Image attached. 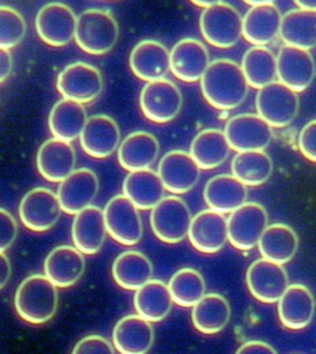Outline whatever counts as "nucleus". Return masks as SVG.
Listing matches in <instances>:
<instances>
[{
  "mask_svg": "<svg viewBox=\"0 0 316 354\" xmlns=\"http://www.w3.org/2000/svg\"><path fill=\"white\" fill-rule=\"evenodd\" d=\"M201 86L207 103L219 110L240 106L246 100L250 89L241 66L227 58L210 63L201 80Z\"/></svg>",
  "mask_w": 316,
  "mask_h": 354,
  "instance_id": "nucleus-1",
  "label": "nucleus"
},
{
  "mask_svg": "<svg viewBox=\"0 0 316 354\" xmlns=\"http://www.w3.org/2000/svg\"><path fill=\"white\" fill-rule=\"evenodd\" d=\"M58 306L57 286L46 275H30L15 294V308L23 320L42 325L51 320Z\"/></svg>",
  "mask_w": 316,
  "mask_h": 354,
  "instance_id": "nucleus-2",
  "label": "nucleus"
},
{
  "mask_svg": "<svg viewBox=\"0 0 316 354\" xmlns=\"http://www.w3.org/2000/svg\"><path fill=\"white\" fill-rule=\"evenodd\" d=\"M115 17L104 9H86L77 19L75 40L83 51L102 56L115 47L119 39Z\"/></svg>",
  "mask_w": 316,
  "mask_h": 354,
  "instance_id": "nucleus-3",
  "label": "nucleus"
},
{
  "mask_svg": "<svg viewBox=\"0 0 316 354\" xmlns=\"http://www.w3.org/2000/svg\"><path fill=\"white\" fill-rule=\"evenodd\" d=\"M199 25L204 39L218 48L235 46L243 32L241 14L224 1H214L213 6L204 9Z\"/></svg>",
  "mask_w": 316,
  "mask_h": 354,
  "instance_id": "nucleus-4",
  "label": "nucleus"
},
{
  "mask_svg": "<svg viewBox=\"0 0 316 354\" xmlns=\"http://www.w3.org/2000/svg\"><path fill=\"white\" fill-rule=\"evenodd\" d=\"M193 216L189 206L177 195L165 196L151 212V229L165 243H179L189 234Z\"/></svg>",
  "mask_w": 316,
  "mask_h": 354,
  "instance_id": "nucleus-5",
  "label": "nucleus"
},
{
  "mask_svg": "<svg viewBox=\"0 0 316 354\" xmlns=\"http://www.w3.org/2000/svg\"><path fill=\"white\" fill-rule=\"evenodd\" d=\"M108 234L124 246H135L144 236L138 209L125 195L113 196L104 209Z\"/></svg>",
  "mask_w": 316,
  "mask_h": 354,
  "instance_id": "nucleus-6",
  "label": "nucleus"
},
{
  "mask_svg": "<svg viewBox=\"0 0 316 354\" xmlns=\"http://www.w3.org/2000/svg\"><path fill=\"white\" fill-rule=\"evenodd\" d=\"M256 109L257 115L272 127H286L298 115L299 97L298 93L276 80L259 89Z\"/></svg>",
  "mask_w": 316,
  "mask_h": 354,
  "instance_id": "nucleus-7",
  "label": "nucleus"
},
{
  "mask_svg": "<svg viewBox=\"0 0 316 354\" xmlns=\"http://www.w3.org/2000/svg\"><path fill=\"white\" fill-rule=\"evenodd\" d=\"M183 106V95L172 80L150 82L140 94L142 114L156 124H166L178 116Z\"/></svg>",
  "mask_w": 316,
  "mask_h": 354,
  "instance_id": "nucleus-8",
  "label": "nucleus"
},
{
  "mask_svg": "<svg viewBox=\"0 0 316 354\" xmlns=\"http://www.w3.org/2000/svg\"><path fill=\"white\" fill-rule=\"evenodd\" d=\"M56 86L64 99L84 105L92 103L103 93L104 78L102 72L92 64L75 62L58 75Z\"/></svg>",
  "mask_w": 316,
  "mask_h": 354,
  "instance_id": "nucleus-9",
  "label": "nucleus"
},
{
  "mask_svg": "<svg viewBox=\"0 0 316 354\" xmlns=\"http://www.w3.org/2000/svg\"><path fill=\"white\" fill-rule=\"evenodd\" d=\"M268 227V214L259 203H246L236 209L227 218L229 242L232 246L250 251L259 246V240Z\"/></svg>",
  "mask_w": 316,
  "mask_h": 354,
  "instance_id": "nucleus-10",
  "label": "nucleus"
},
{
  "mask_svg": "<svg viewBox=\"0 0 316 354\" xmlns=\"http://www.w3.org/2000/svg\"><path fill=\"white\" fill-rule=\"evenodd\" d=\"M225 136L237 152L263 151L273 138V127L259 115L239 114L225 125Z\"/></svg>",
  "mask_w": 316,
  "mask_h": 354,
  "instance_id": "nucleus-11",
  "label": "nucleus"
},
{
  "mask_svg": "<svg viewBox=\"0 0 316 354\" xmlns=\"http://www.w3.org/2000/svg\"><path fill=\"white\" fill-rule=\"evenodd\" d=\"M62 207L56 193L51 189L35 188L20 201L19 215L21 223L35 232L52 229L61 217Z\"/></svg>",
  "mask_w": 316,
  "mask_h": 354,
  "instance_id": "nucleus-12",
  "label": "nucleus"
},
{
  "mask_svg": "<svg viewBox=\"0 0 316 354\" xmlns=\"http://www.w3.org/2000/svg\"><path fill=\"white\" fill-rule=\"evenodd\" d=\"M75 12L62 3H50L41 8L35 26L41 40L52 47H64L75 39L77 29Z\"/></svg>",
  "mask_w": 316,
  "mask_h": 354,
  "instance_id": "nucleus-13",
  "label": "nucleus"
},
{
  "mask_svg": "<svg viewBox=\"0 0 316 354\" xmlns=\"http://www.w3.org/2000/svg\"><path fill=\"white\" fill-rule=\"evenodd\" d=\"M246 283L248 290L259 301L276 304L287 290L289 278L282 264L262 258L248 267Z\"/></svg>",
  "mask_w": 316,
  "mask_h": 354,
  "instance_id": "nucleus-14",
  "label": "nucleus"
},
{
  "mask_svg": "<svg viewBox=\"0 0 316 354\" xmlns=\"http://www.w3.org/2000/svg\"><path fill=\"white\" fill-rule=\"evenodd\" d=\"M315 75V59L310 51L287 45L281 47L277 55V77L281 83L295 93L304 92Z\"/></svg>",
  "mask_w": 316,
  "mask_h": 354,
  "instance_id": "nucleus-15",
  "label": "nucleus"
},
{
  "mask_svg": "<svg viewBox=\"0 0 316 354\" xmlns=\"http://www.w3.org/2000/svg\"><path fill=\"white\" fill-rule=\"evenodd\" d=\"M158 176L165 188L172 194H185L201 179V167L192 154L174 149L162 157L158 163Z\"/></svg>",
  "mask_w": 316,
  "mask_h": 354,
  "instance_id": "nucleus-16",
  "label": "nucleus"
},
{
  "mask_svg": "<svg viewBox=\"0 0 316 354\" xmlns=\"http://www.w3.org/2000/svg\"><path fill=\"white\" fill-rule=\"evenodd\" d=\"M243 17V37L254 46L267 47L279 36L283 15L273 1H248Z\"/></svg>",
  "mask_w": 316,
  "mask_h": 354,
  "instance_id": "nucleus-17",
  "label": "nucleus"
},
{
  "mask_svg": "<svg viewBox=\"0 0 316 354\" xmlns=\"http://www.w3.org/2000/svg\"><path fill=\"white\" fill-rule=\"evenodd\" d=\"M98 193V176L89 168H80L59 183L57 196L62 212L75 216L92 206Z\"/></svg>",
  "mask_w": 316,
  "mask_h": 354,
  "instance_id": "nucleus-18",
  "label": "nucleus"
},
{
  "mask_svg": "<svg viewBox=\"0 0 316 354\" xmlns=\"http://www.w3.org/2000/svg\"><path fill=\"white\" fill-rule=\"evenodd\" d=\"M83 151L93 158H108L119 149L121 143L120 127L108 115H93L88 118L81 135Z\"/></svg>",
  "mask_w": 316,
  "mask_h": 354,
  "instance_id": "nucleus-19",
  "label": "nucleus"
},
{
  "mask_svg": "<svg viewBox=\"0 0 316 354\" xmlns=\"http://www.w3.org/2000/svg\"><path fill=\"white\" fill-rule=\"evenodd\" d=\"M188 237L193 247L201 253H218L229 241L227 218L212 209L198 212L190 223Z\"/></svg>",
  "mask_w": 316,
  "mask_h": 354,
  "instance_id": "nucleus-20",
  "label": "nucleus"
},
{
  "mask_svg": "<svg viewBox=\"0 0 316 354\" xmlns=\"http://www.w3.org/2000/svg\"><path fill=\"white\" fill-rule=\"evenodd\" d=\"M75 149L71 142L50 138L41 145L36 166L41 176L52 183H61L75 171Z\"/></svg>",
  "mask_w": 316,
  "mask_h": 354,
  "instance_id": "nucleus-21",
  "label": "nucleus"
},
{
  "mask_svg": "<svg viewBox=\"0 0 316 354\" xmlns=\"http://www.w3.org/2000/svg\"><path fill=\"white\" fill-rule=\"evenodd\" d=\"M210 66L207 46L196 39L178 41L171 51V72L178 80L193 83L205 75Z\"/></svg>",
  "mask_w": 316,
  "mask_h": 354,
  "instance_id": "nucleus-22",
  "label": "nucleus"
},
{
  "mask_svg": "<svg viewBox=\"0 0 316 354\" xmlns=\"http://www.w3.org/2000/svg\"><path fill=\"white\" fill-rule=\"evenodd\" d=\"M129 62L133 75L141 80H166L171 71V52L158 41L144 40L133 47Z\"/></svg>",
  "mask_w": 316,
  "mask_h": 354,
  "instance_id": "nucleus-23",
  "label": "nucleus"
},
{
  "mask_svg": "<svg viewBox=\"0 0 316 354\" xmlns=\"http://www.w3.org/2000/svg\"><path fill=\"white\" fill-rule=\"evenodd\" d=\"M246 184L234 174H218L210 178L204 188V201L207 205L220 214H231L248 203Z\"/></svg>",
  "mask_w": 316,
  "mask_h": 354,
  "instance_id": "nucleus-24",
  "label": "nucleus"
},
{
  "mask_svg": "<svg viewBox=\"0 0 316 354\" xmlns=\"http://www.w3.org/2000/svg\"><path fill=\"white\" fill-rule=\"evenodd\" d=\"M113 342L121 354H147L155 342L152 322L140 315H130L116 324Z\"/></svg>",
  "mask_w": 316,
  "mask_h": 354,
  "instance_id": "nucleus-25",
  "label": "nucleus"
},
{
  "mask_svg": "<svg viewBox=\"0 0 316 354\" xmlns=\"http://www.w3.org/2000/svg\"><path fill=\"white\" fill-rule=\"evenodd\" d=\"M315 297L303 284L288 286L278 301V315L283 325L290 330H301L310 325L315 315Z\"/></svg>",
  "mask_w": 316,
  "mask_h": 354,
  "instance_id": "nucleus-26",
  "label": "nucleus"
},
{
  "mask_svg": "<svg viewBox=\"0 0 316 354\" xmlns=\"http://www.w3.org/2000/svg\"><path fill=\"white\" fill-rule=\"evenodd\" d=\"M84 270V254L73 246L56 247L45 259V275L59 288L75 286Z\"/></svg>",
  "mask_w": 316,
  "mask_h": 354,
  "instance_id": "nucleus-27",
  "label": "nucleus"
},
{
  "mask_svg": "<svg viewBox=\"0 0 316 354\" xmlns=\"http://www.w3.org/2000/svg\"><path fill=\"white\" fill-rule=\"evenodd\" d=\"M160 154V142L147 131H136L127 135L118 149L120 166L129 171L150 169Z\"/></svg>",
  "mask_w": 316,
  "mask_h": 354,
  "instance_id": "nucleus-28",
  "label": "nucleus"
},
{
  "mask_svg": "<svg viewBox=\"0 0 316 354\" xmlns=\"http://www.w3.org/2000/svg\"><path fill=\"white\" fill-rule=\"evenodd\" d=\"M104 212L98 206H89L77 214L72 226V239L75 248L83 254H95L104 246L106 237Z\"/></svg>",
  "mask_w": 316,
  "mask_h": 354,
  "instance_id": "nucleus-29",
  "label": "nucleus"
},
{
  "mask_svg": "<svg viewBox=\"0 0 316 354\" xmlns=\"http://www.w3.org/2000/svg\"><path fill=\"white\" fill-rule=\"evenodd\" d=\"M124 195L141 210L154 209L165 198L166 188L152 169L130 171L122 183Z\"/></svg>",
  "mask_w": 316,
  "mask_h": 354,
  "instance_id": "nucleus-30",
  "label": "nucleus"
},
{
  "mask_svg": "<svg viewBox=\"0 0 316 354\" xmlns=\"http://www.w3.org/2000/svg\"><path fill=\"white\" fill-rule=\"evenodd\" d=\"M86 121L84 105L64 97L53 105L48 115V127L53 138L66 142L81 138Z\"/></svg>",
  "mask_w": 316,
  "mask_h": 354,
  "instance_id": "nucleus-31",
  "label": "nucleus"
},
{
  "mask_svg": "<svg viewBox=\"0 0 316 354\" xmlns=\"http://www.w3.org/2000/svg\"><path fill=\"white\" fill-rule=\"evenodd\" d=\"M299 247V237L293 227L286 223L268 225L259 242L262 257L286 264L293 259Z\"/></svg>",
  "mask_w": 316,
  "mask_h": 354,
  "instance_id": "nucleus-32",
  "label": "nucleus"
},
{
  "mask_svg": "<svg viewBox=\"0 0 316 354\" xmlns=\"http://www.w3.org/2000/svg\"><path fill=\"white\" fill-rule=\"evenodd\" d=\"M230 317V304L226 297L216 292L205 294L192 311L193 325L204 335H215L223 331Z\"/></svg>",
  "mask_w": 316,
  "mask_h": 354,
  "instance_id": "nucleus-33",
  "label": "nucleus"
},
{
  "mask_svg": "<svg viewBox=\"0 0 316 354\" xmlns=\"http://www.w3.org/2000/svg\"><path fill=\"white\" fill-rule=\"evenodd\" d=\"M230 151V143L224 131L219 129H207L193 138L189 153L201 169H214L224 165Z\"/></svg>",
  "mask_w": 316,
  "mask_h": 354,
  "instance_id": "nucleus-34",
  "label": "nucleus"
},
{
  "mask_svg": "<svg viewBox=\"0 0 316 354\" xmlns=\"http://www.w3.org/2000/svg\"><path fill=\"white\" fill-rule=\"evenodd\" d=\"M152 275L154 266L150 258L141 252H124L113 264V277L116 284L127 290H138L152 280Z\"/></svg>",
  "mask_w": 316,
  "mask_h": 354,
  "instance_id": "nucleus-35",
  "label": "nucleus"
},
{
  "mask_svg": "<svg viewBox=\"0 0 316 354\" xmlns=\"http://www.w3.org/2000/svg\"><path fill=\"white\" fill-rule=\"evenodd\" d=\"M133 305L138 314L150 322H160L166 319L173 306L168 284L162 280H150L136 290Z\"/></svg>",
  "mask_w": 316,
  "mask_h": 354,
  "instance_id": "nucleus-36",
  "label": "nucleus"
},
{
  "mask_svg": "<svg viewBox=\"0 0 316 354\" xmlns=\"http://www.w3.org/2000/svg\"><path fill=\"white\" fill-rule=\"evenodd\" d=\"M279 36L287 46L310 50L316 46V12L293 9L283 15Z\"/></svg>",
  "mask_w": 316,
  "mask_h": 354,
  "instance_id": "nucleus-37",
  "label": "nucleus"
},
{
  "mask_svg": "<svg viewBox=\"0 0 316 354\" xmlns=\"http://www.w3.org/2000/svg\"><path fill=\"white\" fill-rule=\"evenodd\" d=\"M241 68L250 86L261 89L276 82L277 56L267 47H251L243 55Z\"/></svg>",
  "mask_w": 316,
  "mask_h": 354,
  "instance_id": "nucleus-38",
  "label": "nucleus"
},
{
  "mask_svg": "<svg viewBox=\"0 0 316 354\" xmlns=\"http://www.w3.org/2000/svg\"><path fill=\"white\" fill-rule=\"evenodd\" d=\"M231 169L242 183L257 187L270 179L273 173V160L265 151L239 152L232 160Z\"/></svg>",
  "mask_w": 316,
  "mask_h": 354,
  "instance_id": "nucleus-39",
  "label": "nucleus"
},
{
  "mask_svg": "<svg viewBox=\"0 0 316 354\" xmlns=\"http://www.w3.org/2000/svg\"><path fill=\"white\" fill-rule=\"evenodd\" d=\"M173 303L183 308H192L205 295V280L193 268L179 269L168 283Z\"/></svg>",
  "mask_w": 316,
  "mask_h": 354,
  "instance_id": "nucleus-40",
  "label": "nucleus"
},
{
  "mask_svg": "<svg viewBox=\"0 0 316 354\" xmlns=\"http://www.w3.org/2000/svg\"><path fill=\"white\" fill-rule=\"evenodd\" d=\"M26 21L17 9L0 6V47L12 48L24 40Z\"/></svg>",
  "mask_w": 316,
  "mask_h": 354,
  "instance_id": "nucleus-41",
  "label": "nucleus"
},
{
  "mask_svg": "<svg viewBox=\"0 0 316 354\" xmlns=\"http://www.w3.org/2000/svg\"><path fill=\"white\" fill-rule=\"evenodd\" d=\"M72 354H114V347L106 338L91 335L75 344Z\"/></svg>",
  "mask_w": 316,
  "mask_h": 354,
  "instance_id": "nucleus-42",
  "label": "nucleus"
},
{
  "mask_svg": "<svg viewBox=\"0 0 316 354\" xmlns=\"http://www.w3.org/2000/svg\"><path fill=\"white\" fill-rule=\"evenodd\" d=\"M17 223L15 217L0 207V252H4L12 246L17 240Z\"/></svg>",
  "mask_w": 316,
  "mask_h": 354,
  "instance_id": "nucleus-43",
  "label": "nucleus"
},
{
  "mask_svg": "<svg viewBox=\"0 0 316 354\" xmlns=\"http://www.w3.org/2000/svg\"><path fill=\"white\" fill-rule=\"evenodd\" d=\"M298 143L303 156L316 163V120H311L301 129Z\"/></svg>",
  "mask_w": 316,
  "mask_h": 354,
  "instance_id": "nucleus-44",
  "label": "nucleus"
},
{
  "mask_svg": "<svg viewBox=\"0 0 316 354\" xmlns=\"http://www.w3.org/2000/svg\"><path fill=\"white\" fill-rule=\"evenodd\" d=\"M236 354H278L270 343L263 341H248L240 346Z\"/></svg>",
  "mask_w": 316,
  "mask_h": 354,
  "instance_id": "nucleus-45",
  "label": "nucleus"
},
{
  "mask_svg": "<svg viewBox=\"0 0 316 354\" xmlns=\"http://www.w3.org/2000/svg\"><path fill=\"white\" fill-rule=\"evenodd\" d=\"M12 72V52L0 47V83L9 78Z\"/></svg>",
  "mask_w": 316,
  "mask_h": 354,
  "instance_id": "nucleus-46",
  "label": "nucleus"
},
{
  "mask_svg": "<svg viewBox=\"0 0 316 354\" xmlns=\"http://www.w3.org/2000/svg\"><path fill=\"white\" fill-rule=\"evenodd\" d=\"M12 277V263L4 252H0V290L6 288Z\"/></svg>",
  "mask_w": 316,
  "mask_h": 354,
  "instance_id": "nucleus-47",
  "label": "nucleus"
},
{
  "mask_svg": "<svg viewBox=\"0 0 316 354\" xmlns=\"http://www.w3.org/2000/svg\"><path fill=\"white\" fill-rule=\"evenodd\" d=\"M299 9H304V10H311V12H316V0H299L295 3Z\"/></svg>",
  "mask_w": 316,
  "mask_h": 354,
  "instance_id": "nucleus-48",
  "label": "nucleus"
},
{
  "mask_svg": "<svg viewBox=\"0 0 316 354\" xmlns=\"http://www.w3.org/2000/svg\"><path fill=\"white\" fill-rule=\"evenodd\" d=\"M196 6H201L203 9H207L210 6H213L214 1H193Z\"/></svg>",
  "mask_w": 316,
  "mask_h": 354,
  "instance_id": "nucleus-49",
  "label": "nucleus"
}]
</instances>
